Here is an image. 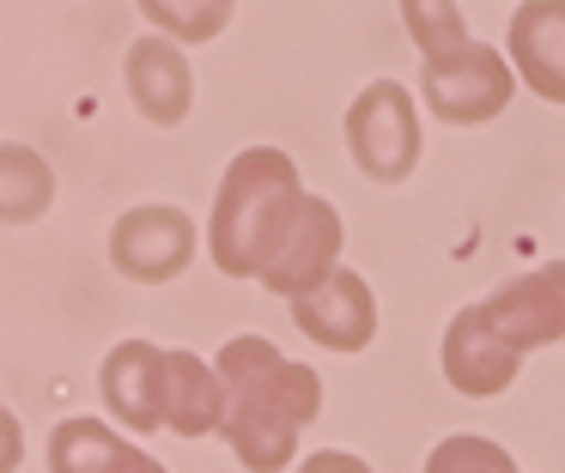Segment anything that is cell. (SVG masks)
I'll list each match as a JSON object with an SVG mask.
<instances>
[{
	"instance_id": "cell-2",
	"label": "cell",
	"mask_w": 565,
	"mask_h": 473,
	"mask_svg": "<svg viewBox=\"0 0 565 473\" xmlns=\"http://www.w3.org/2000/svg\"><path fill=\"white\" fill-rule=\"evenodd\" d=\"M305 206H310V189L280 146L237 152L225 164V182L213 194V225H207L220 273L268 279L274 261L286 255V243H292V230L305 225Z\"/></svg>"
},
{
	"instance_id": "cell-10",
	"label": "cell",
	"mask_w": 565,
	"mask_h": 473,
	"mask_svg": "<svg viewBox=\"0 0 565 473\" xmlns=\"http://www.w3.org/2000/svg\"><path fill=\"white\" fill-rule=\"evenodd\" d=\"M511 61L535 97L565 104V0H529L511 12Z\"/></svg>"
},
{
	"instance_id": "cell-4",
	"label": "cell",
	"mask_w": 565,
	"mask_h": 473,
	"mask_svg": "<svg viewBox=\"0 0 565 473\" xmlns=\"http://www.w3.org/2000/svg\"><path fill=\"white\" fill-rule=\"evenodd\" d=\"M407 31H414L419 55H426V104L438 121H450V128H480V121H492L504 104H511L516 92V73L511 61L499 55V49L475 43V36L462 31V12L450 7V0H407L402 7Z\"/></svg>"
},
{
	"instance_id": "cell-18",
	"label": "cell",
	"mask_w": 565,
	"mask_h": 473,
	"mask_svg": "<svg viewBox=\"0 0 565 473\" xmlns=\"http://www.w3.org/2000/svg\"><path fill=\"white\" fill-rule=\"evenodd\" d=\"M298 473H371V467L359 455H347V449H317V455H310Z\"/></svg>"
},
{
	"instance_id": "cell-12",
	"label": "cell",
	"mask_w": 565,
	"mask_h": 473,
	"mask_svg": "<svg viewBox=\"0 0 565 473\" xmlns=\"http://www.w3.org/2000/svg\"><path fill=\"white\" fill-rule=\"evenodd\" d=\"M50 473H171L104 419H62L50 437Z\"/></svg>"
},
{
	"instance_id": "cell-15",
	"label": "cell",
	"mask_w": 565,
	"mask_h": 473,
	"mask_svg": "<svg viewBox=\"0 0 565 473\" xmlns=\"http://www.w3.org/2000/svg\"><path fill=\"white\" fill-rule=\"evenodd\" d=\"M426 473H516V461L504 455L492 437H444L426 455Z\"/></svg>"
},
{
	"instance_id": "cell-7",
	"label": "cell",
	"mask_w": 565,
	"mask_h": 473,
	"mask_svg": "<svg viewBox=\"0 0 565 473\" xmlns=\"http://www.w3.org/2000/svg\"><path fill=\"white\" fill-rule=\"evenodd\" d=\"M189 255H195V225L177 206H135L110 230V261L128 279H140V286L177 279L189 267Z\"/></svg>"
},
{
	"instance_id": "cell-13",
	"label": "cell",
	"mask_w": 565,
	"mask_h": 473,
	"mask_svg": "<svg viewBox=\"0 0 565 473\" xmlns=\"http://www.w3.org/2000/svg\"><path fill=\"white\" fill-rule=\"evenodd\" d=\"M341 213H334V201H322V194H310L305 206V225L292 230V243H286V255L274 261V273L262 279L268 291H280V298H305L310 286H317L322 273H334V255H341Z\"/></svg>"
},
{
	"instance_id": "cell-17",
	"label": "cell",
	"mask_w": 565,
	"mask_h": 473,
	"mask_svg": "<svg viewBox=\"0 0 565 473\" xmlns=\"http://www.w3.org/2000/svg\"><path fill=\"white\" fill-rule=\"evenodd\" d=\"M19 461H25V431H19L13 412L0 407V473H13Z\"/></svg>"
},
{
	"instance_id": "cell-11",
	"label": "cell",
	"mask_w": 565,
	"mask_h": 473,
	"mask_svg": "<svg viewBox=\"0 0 565 473\" xmlns=\"http://www.w3.org/2000/svg\"><path fill=\"white\" fill-rule=\"evenodd\" d=\"M128 97L140 104V116L159 121V128H177L195 104V73L177 55V43L164 36H140L128 43Z\"/></svg>"
},
{
	"instance_id": "cell-8",
	"label": "cell",
	"mask_w": 565,
	"mask_h": 473,
	"mask_svg": "<svg viewBox=\"0 0 565 473\" xmlns=\"http://www.w3.org/2000/svg\"><path fill=\"white\" fill-rule=\"evenodd\" d=\"M292 315H298V327L329 352H365L371 334H377V298H371V286L359 273H347V267L322 273L305 298H292Z\"/></svg>"
},
{
	"instance_id": "cell-9",
	"label": "cell",
	"mask_w": 565,
	"mask_h": 473,
	"mask_svg": "<svg viewBox=\"0 0 565 473\" xmlns=\"http://www.w3.org/2000/svg\"><path fill=\"white\" fill-rule=\"evenodd\" d=\"M516 352L499 346V334L487 327V315H480V303H462L450 322V334H444V376H450L456 395H504V388L516 383Z\"/></svg>"
},
{
	"instance_id": "cell-1",
	"label": "cell",
	"mask_w": 565,
	"mask_h": 473,
	"mask_svg": "<svg viewBox=\"0 0 565 473\" xmlns=\"http://www.w3.org/2000/svg\"><path fill=\"white\" fill-rule=\"evenodd\" d=\"M220 388H225V419L220 437L249 473H280L292 461L305 424L322 412V376L310 364L286 358L274 340L237 334L220 352Z\"/></svg>"
},
{
	"instance_id": "cell-14",
	"label": "cell",
	"mask_w": 565,
	"mask_h": 473,
	"mask_svg": "<svg viewBox=\"0 0 565 473\" xmlns=\"http://www.w3.org/2000/svg\"><path fill=\"white\" fill-rule=\"evenodd\" d=\"M55 201V170L31 146H0V225H31Z\"/></svg>"
},
{
	"instance_id": "cell-3",
	"label": "cell",
	"mask_w": 565,
	"mask_h": 473,
	"mask_svg": "<svg viewBox=\"0 0 565 473\" xmlns=\"http://www.w3.org/2000/svg\"><path fill=\"white\" fill-rule=\"evenodd\" d=\"M104 407L135 431L171 424L177 437H207L225 419L220 370L195 352H164L152 340H122L104 358Z\"/></svg>"
},
{
	"instance_id": "cell-16",
	"label": "cell",
	"mask_w": 565,
	"mask_h": 473,
	"mask_svg": "<svg viewBox=\"0 0 565 473\" xmlns=\"http://www.w3.org/2000/svg\"><path fill=\"white\" fill-rule=\"evenodd\" d=\"M147 19L152 24H177V36H189V43H207V36L225 31V19H232V7H171V0H147Z\"/></svg>"
},
{
	"instance_id": "cell-5",
	"label": "cell",
	"mask_w": 565,
	"mask_h": 473,
	"mask_svg": "<svg viewBox=\"0 0 565 473\" xmlns=\"http://www.w3.org/2000/svg\"><path fill=\"white\" fill-rule=\"evenodd\" d=\"M347 146H353V164L371 182H402L419 164V116L414 97L395 79H377L353 97L347 109Z\"/></svg>"
},
{
	"instance_id": "cell-6",
	"label": "cell",
	"mask_w": 565,
	"mask_h": 473,
	"mask_svg": "<svg viewBox=\"0 0 565 473\" xmlns=\"http://www.w3.org/2000/svg\"><path fill=\"white\" fill-rule=\"evenodd\" d=\"M480 315L487 327L499 334L504 352H535V346H553L565 340V261H547L535 273H516L504 279L492 298H480Z\"/></svg>"
}]
</instances>
